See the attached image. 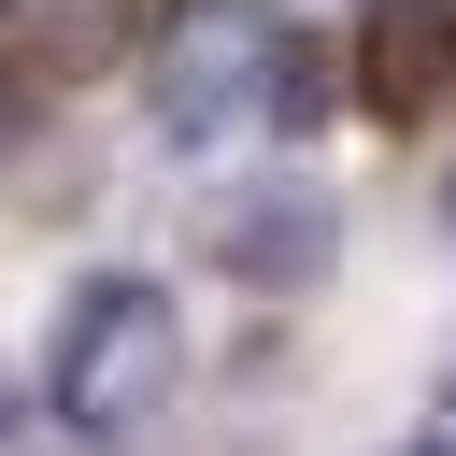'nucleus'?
Returning <instances> with one entry per match:
<instances>
[{"mask_svg": "<svg viewBox=\"0 0 456 456\" xmlns=\"http://www.w3.org/2000/svg\"><path fill=\"white\" fill-rule=\"evenodd\" d=\"M43 385H57V413H71L86 442L157 428V399L185 385V314H171V285H142V271L71 285V299H57V356H43Z\"/></svg>", "mask_w": 456, "mask_h": 456, "instance_id": "nucleus-1", "label": "nucleus"}, {"mask_svg": "<svg viewBox=\"0 0 456 456\" xmlns=\"http://www.w3.org/2000/svg\"><path fill=\"white\" fill-rule=\"evenodd\" d=\"M271 86H285V14L271 0H171V28L142 43V100L185 157L228 142V128H271Z\"/></svg>", "mask_w": 456, "mask_h": 456, "instance_id": "nucleus-2", "label": "nucleus"}, {"mask_svg": "<svg viewBox=\"0 0 456 456\" xmlns=\"http://www.w3.org/2000/svg\"><path fill=\"white\" fill-rule=\"evenodd\" d=\"M200 242H214V271H228V285L285 299V285H314V271L342 256V200H328V185H299V171H271V185H228V200L200 214Z\"/></svg>", "mask_w": 456, "mask_h": 456, "instance_id": "nucleus-3", "label": "nucleus"}, {"mask_svg": "<svg viewBox=\"0 0 456 456\" xmlns=\"http://www.w3.org/2000/svg\"><path fill=\"white\" fill-rule=\"evenodd\" d=\"M356 28H370V43H356V100H370L385 128H428L442 86H456V0H370Z\"/></svg>", "mask_w": 456, "mask_h": 456, "instance_id": "nucleus-4", "label": "nucleus"}, {"mask_svg": "<svg viewBox=\"0 0 456 456\" xmlns=\"http://www.w3.org/2000/svg\"><path fill=\"white\" fill-rule=\"evenodd\" d=\"M14 14H28V43H43V57H71V71H86V57H114V14H128V0H14Z\"/></svg>", "mask_w": 456, "mask_h": 456, "instance_id": "nucleus-5", "label": "nucleus"}, {"mask_svg": "<svg viewBox=\"0 0 456 456\" xmlns=\"http://www.w3.org/2000/svg\"><path fill=\"white\" fill-rule=\"evenodd\" d=\"M28 142V86H14V57H0V157Z\"/></svg>", "mask_w": 456, "mask_h": 456, "instance_id": "nucleus-6", "label": "nucleus"}, {"mask_svg": "<svg viewBox=\"0 0 456 456\" xmlns=\"http://www.w3.org/2000/svg\"><path fill=\"white\" fill-rule=\"evenodd\" d=\"M0 442H14V370H0Z\"/></svg>", "mask_w": 456, "mask_h": 456, "instance_id": "nucleus-7", "label": "nucleus"}, {"mask_svg": "<svg viewBox=\"0 0 456 456\" xmlns=\"http://www.w3.org/2000/svg\"><path fill=\"white\" fill-rule=\"evenodd\" d=\"M413 456H456V428H442V442H413Z\"/></svg>", "mask_w": 456, "mask_h": 456, "instance_id": "nucleus-8", "label": "nucleus"}, {"mask_svg": "<svg viewBox=\"0 0 456 456\" xmlns=\"http://www.w3.org/2000/svg\"><path fill=\"white\" fill-rule=\"evenodd\" d=\"M442 214H456V171H442Z\"/></svg>", "mask_w": 456, "mask_h": 456, "instance_id": "nucleus-9", "label": "nucleus"}]
</instances>
